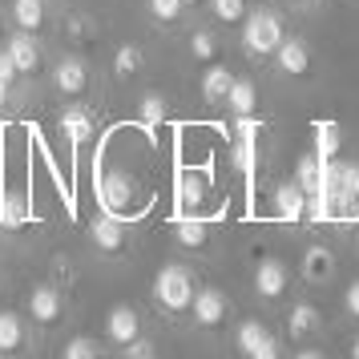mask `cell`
Segmentation results:
<instances>
[{"label": "cell", "mask_w": 359, "mask_h": 359, "mask_svg": "<svg viewBox=\"0 0 359 359\" xmlns=\"http://www.w3.org/2000/svg\"><path fill=\"white\" fill-rule=\"evenodd\" d=\"M198 271L190 266V262H165V266H158V275H154V283H149V299H154V307L162 311L165 319H182V315H190V303H194L198 294Z\"/></svg>", "instance_id": "1"}, {"label": "cell", "mask_w": 359, "mask_h": 359, "mask_svg": "<svg viewBox=\"0 0 359 359\" xmlns=\"http://www.w3.org/2000/svg\"><path fill=\"white\" fill-rule=\"evenodd\" d=\"M283 36H287V17L278 8H271V4L250 8L246 20L238 25V45H243L250 65H271V57L283 45Z\"/></svg>", "instance_id": "2"}, {"label": "cell", "mask_w": 359, "mask_h": 359, "mask_svg": "<svg viewBox=\"0 0 359 359\" xmlns=\"http://www.w3.org/2000/svg\"><path fill=\"white\" fill-rule=\"evenodd\" d=\"M97 198L105 214H117V218H137L146 210V190L126 165H105V174L97 182Z\"/></svg>", "instance_id": "3"}, {"label": "cell", "mask_w": 359, "mask_h": 359, "mask_svg": "<svg viewBox=\"0 0 359 359\" xmlns=\"http://www.w3.org/2000/svg\"><path fill=\"white\" fill-rule=\"evenodd\" d=\"M49 85L61 101H89L97 93V69L85 61L81 53H61L57 61H49Z\"/></svg>", "instance_id": "4"}, {"label": "cell", "mask_w": 359, "mask_h": 359, "mask_svg": "<svg viewBox=\"0 0 359 359\" xmlns=\"http://www.w3.org/2000/svg\"><path fill=\"white\" fill-rule=\"evenodd\" d=\"M25 319H29V327L33 331H41V335H49V331H57V327H65L69 319V291H61L57 283H36L33 291H29V299H25Z\"/></svg>", "instance_id": "5"}, {"label": "cell", "mask_w": 359, "mask_h": 359, "mask_svg": "<svg viewBox=\"0 0 359 359\" xmlns=\"http://www.w3.org/2000/svg\"><path fill=\"white\" fill-rule=\"evenodd\" d=\"M4 53L13 57V65H17L20 81H36V77H45L49 73V53H45V41L36 33H13L4 36Z\"/></svg>", "instance_id": "6"}, {"label": "cell", "mask_w": 359, "mask_h": 359, "mask_svg": "<svg viewBox=\"0 0 359 359\" xmlns=\"http://www.w3.org/2000/svg\"><path fill=\"white\" fill-rule=\"evenodd\" d=\"M89 243H93L101 259H114V262L133 255V234L126 226V218H117V214H97L89 222Z\"/></svg>", "instance_id": "7"}, {"label": "cell", "mask_w": 359, "mask_h": 359, "mask_svg": "<svg viewBox=\"0 0 359 359\" xmlns=\"http://www.w3.org/2000/svg\"><path fill=\"white\" fill-rule=\"evenodd\" d=\"M250 291H255V299L262 307H283V299L291 294V266L283 259H275V255L259 259L255 275H250Z\"/></svg>", "instance_id": "8"}, {"label": "cell", "mask_w": 359, "mask_h": 359, "mask_svg": "<svg viewBox=\"0 0 359 359\" xmlns=\"http://www.w3.org/2000/svg\"><path fill=\"white\" fill-rule=\"evenodd\" d=\"M190 323L202 335H218L230 323V299L222 287H198L194 303H190Z\"/></svg>", "instance_id": "9"}, {"label": "cell", "mask_w": 359, "mask_h": 359, "mask_svg": "<svg viewBox=\"0 0 359 359\" xmlns=\"http://www.w3.org/2000/svg\"><path fill=\"white\" fill-rule=\"evenodd\" d=\"M57 133L65 137L73 149H85L97 137V109L89 101H65L57 114Z\"/></svg>", "instance_id": "10"}, {"label": "cell", "mask_w": 359, "mask_h": 359, "mask_svg": "<svg viewBox=\"0 0 359 359\" xmlns=\"http://www.w3.org/2000/svg\"><path fill=\"white\" fill-rule=\"evenodd\" d=\"M101 339H105V347H114V351H126L130 343H137L142 339V311L130 307V303H117V307L105 315Z\"/></svg>", "instance_id": "11"}, {"label": "cell", "mask_w": 359, "mask_h": 359, "mask_svg": "<svg viewBox=\"0 0 359 359\" xmlns=\"http://www.w3.org/2000/svg\"><path fill=\"white\" fill-rule=\"evenodd\" d=\"M271 65H275L278 77H311L315 73V53H311V45L303 41V36H283V45L275 49V57H271Z\"/></svg>", "instance_id": "12"}, {"label": "cell", "mask_w": 359, "mask_h": 359, "mask_svg": "<svg viewBox=\"0 0 359 359\" xmlns=\"http://www.w3.org/2000/svg\"><path fill=\"white\" fill-rule=\"evenodd\" d=\"M33 351V327L17 311H0V355L4 359H25Z\"/></svg>", "instance_id": "13"}, {"label": "cell", "mask_w": 359, "mask_h": 359, "mask_svg": "<svg viewBox=\"0 0 359 359\" xmlns=\"http://www.w3.org/2000/svg\"><path fill=\"white\" fill-rule=\"evenodd\" d=\"M335 250L331 246H323V243H315V246H307L303 250V262H299V275H303V283L307 287H327L331 278H335Z\"/></svg>", "instance_id": "14"}, {"label": "cell", "mask_w": 359, "mask_h": 359, "mask_svg": "<svg viewBox=\"0 0 359 359\" xmlns=\"http://www.w3.org/2000/svg\"><path fill=\"white\" fill-rule=\"evenodd\" d=\"M174 243H178V250H186V255H206L214 246L210 222L198 218V214H182L178 222H174Z\"/></svg>", "instance_id": "15"}, {"label": "cell", "mask_w": 359, "mask_h": 359, "mask_svg": "<svg viewBox=\"0 0 359 359\" xmlns=\"http://www.w3.org/2000/svg\"><path fill=\"white\" fill-rule=\"evenodd\" d=\"M319 331H323V311L315 303H294L287 311V339L291 343H311Z\"/></svg>", "instance_id": "16"}, {"label": "cell", "mask_w": 359, "mask_h": 359, "mask_svg": "<svg viewBox=\"0 0 359 359\" xmlns=\"http://www.w3.org/2000/svg\"><path fill=\"white\" fill-rule=\"evenodd\" d=\"M271 206H275V218L278 222H287V226H294V222H303V214H307V194L291 182H278L275 194H271Z\"/></svg>", "instance_id": "17"}, {"label": "cell", "mask_w": 359, "mask_h": 359, "mask_svg": "<svg viewBox=\"0 0 359 359\" xmlns=\"http://www.w3.org/2000/svg\"><path fill=\"white\" fill-rule=\"evenodd\" d=\"M8 20H13V29L20 33H45L49 29V0H13L8 4Z\"/></svg>", "instance_id": "18"}, {"label": "cell", "mask_w": 359, "mask_h": 359, "mask_svg": "<svg viewBox=\"0 0 359 359\" xmlns=\"http://www.w3.org/2000/svg\"><path fill=\"white\" fill-rule=\"evenodd\" d=\"M234 121H250V117L259 114V81L255 77H234L230 85V97L222 105Z\"/></svg>", "instance_id": "19"}, {"label": "cell", "mask_w": 359, "mask_h": 359, "mask_svg": "<svg viewBox=\"0 0 359 359\" xmlns=\"http://www.w3.org/2000/svg\"><path fill=\"white\" fill-rule=\"evenodd\" d=\"M25 226H29V202H25L20 190L4 186V190H0V234L17 238Z\"/></svg>", "instance_id": "20"}, {"label": "cell", "mask_w": 359, "mask_h": 359, "mask_svg": "<svg viewBox=\"0 0 359 359\" xmlns=\"http://www.w3.org/2000/svg\"><path fill=\"white\" fill-rule=\"evenodd\" d=\"M230 85H234V69L230 65H222V61L206 65V73H202V101L214 105V109H222L230 97Z\"/></svg>", "instance_id": "21"}, {"label": "cell", "mask_w": 359, "mask_h": 359, "mask_svg": "<svg viewBox=\"0 0 359 359\" xmlns=\"http://www.w3.org/2000/svg\"><path fill=\"white\" fill-rule=\"evenodd\" d=\"M137 117H142V126L149 133H162L165 121H170V97L158 93V89H146L142 97H137Z\"/></svg>", "instance_id": "22"}, {"label": "cell", "mask_w": 359, "mask_h": 359, "mask_svg": "<svg viewBox=\"0 0 359 359\" xmlns=\"http://www.w3.org/2000/svg\"><path fill=\"white\" fill-rule=\"evenodd\" d=\"M109 73H114L117 81H133V77H142V73H146V49H142V45H133V41L117 45Z\"/></svg>", "instance_id": "23"}, {"label": "cell", "mask_w": 359, "mask_h": 359, "mask_svg": "<svg viewBox=\"0 0 359 359\" xmlns=\"http://www.w3.org/2000/svg\"><path fill=\"white\" fill-rule=\"evenodd\" d=\"M57 29H61V36H65L73 49H81V45H89L93 36H97V29H93V20L81 17V13H73V8H65L61 13V20H57Z\"/></svg>", "instance_id": "24"}, {"label": "cell", "mask_w": 359, "mask_h": 359, "mask_svg": "<svg viewBox=\"0 0 359 359\" xmlns=\"http://www.w3.org/2000/svg\"><path fill=\"white\" fill-rule=\"evenodd\" d=\"M146 13L158 29H182L186 17H190V8L182 0H146Z\"/></svg>", "instance_id": "25"}, {"label": "cell", "mask_w": 359, "mask_h": 359, "mask_svg": "<svg viewBox=\"0 0 359 359\" xmlns=\"http://www.w3.org/2000/svg\"><path fill=\"white\" fill-rule=\"evenodd\" d=\"M186 49H190V57H194L198 65H214L218 53H222V41H218L214 29H194L190 41H186Z\"/></svg>", "instance_id": "26"}, {"label": "cell", "mask_w": 359, "mask_h": 359, "mask_svg": "<svg viewBox=\"0 0 359 359\" xmlns=\"http://www.w3.org/2000/svg\"><path fill=\"white\" fill-rule=\"evenodd\" d=\"M178 202L186 214H198V206L206 202V178L198 174V170H186L178 178Z\"/></svg>", "instance_id": "27"}, {"label": "cell", "mask_w": 359, "mask_h": 359, "mask_svg": "<svg viewBox=\"0 0 359 359\" xmlns=\"http://www.w3.org/2000/svg\"><path fill=\"white\" fill-rule=\"evenodd\" d=\"M319 182H323V162H319L315 149H311V154H303V158L294 162V186L311 198V194H319Z\"/></svg>", "instance_id": "28"}, {"label": "cell", "mask_w": 359, "mask_h": 359, "mask_svg": "<svg viewBox=\"0 0 359 359\" xmlns=\"http://www.w3.org/2000/svg\"><path fill=\"white\" fill-rule=\"evenodd\" d=\"M339 146H343L339 126L335 121H315V158L319 162H335L339 158Z\"/></svg>", "instance_id": "29"}, {"label": "cell", "mask_w": 359, "mask_h": 359, "mask_svg": "<svg viewBox=\"0 0 359 359\" xmlns=\"http://www.w3.org/2000/svg\"><path fill=\"white\" fill-rule=\"evenodd\" d=\"M266 335H271V331H266L262 319H238V327H234V347H238V355L250 359V351H255Z\"/></svg>", "instance_id": "30"}, {"label": "cell", "mask_w": 359, "mask_h": 359, "mask_svg": "<svg viewBox=\"0 0 359 359\" xmlns=\"http://www.w3.org/2000/svg\"><path fill=\"white\" fill-rule=\"evenodd\" d=\"M206 8H210V17L218 25H226V29H238L250 13V0H206Z\"/></svg>", "instance_id": "31"}, {"label": "cell", "mask_w": 359, "mask_h": 359, "mask_svg": "<svg viewBox=\"0 0 359 359\" xmlns=\"http://www.w3.org/2000/svg\"><path fill=\"white\" fill-rule=\"evenodd\" d=\"M61 359H105L97 339H89V335H73V339L61 347Z\"/></svg>", "instance_id": "32"}, {"label": "cell", "mask_w": 359, "mask_h": 359, "mask_svg": "<svg viewBox=\"0 0 359 359\" xmlns=\"http://www.w3.org/2000/svg\"><path fill=\"white\" fill-rule=\"evenodd\" d=\"M73 278H77V271H73V259H69L65 250H57L49 259V283H57L61 291H69L73 287Z\"/></svg>", "instance_id": "33"}, {"label": "cell", "mask_w": 359, "mask_h": 359, "mask_svg": "<svg viewBox=\"0 0 359 359\" xmlns=\"http://www.w3.org/2000/svg\"><path fill=\"white\" fill-rule=\"evenodd\" d=\"M343 319L359 327V278L347 283V291H343Z\"/></svg>", "instance_id": "34"}, {"label": "cell", "mask_w": 359, "mask_h": 359, "mask_svg": "<svg viewBox=\"0 0 359 359\" xmlns=\"http://www.w3.org/2000/svg\"><path fill=\"white\" fill-rule=\"evenodd\" d=\"M20 105H25V89H20V85H4L0 81V109L13 114V109H20Z\"/></svg>", "instance_id": "35"}, {"label": "cell", "mask_w": 359, "mask_h": 359, "mask_svg": "<svg viewBox=\"0 0 359 359\" xmlns=\"http://www.w3.org/2000/svg\"><path fill=\"white\" fill-rule=\"evenodd\" d=\"M121 359H158V347H154V343H149L146 335H142L137 343H130V347L121 351Z\"/></svg>", "instance_id": "36"}, {"label": "cell", "mask_w": 359, "mask_h": 359, "mask_svg": "<svg viewBox=\"0 0 359 359\" xmlns=\"http://www.w3.org/2000/svg\"><path fill=\"white\" fill-rule=\"evenodd\" d=\"M250 359H283V343H278L275 335H266V339L250 351Z\"/></svg>", "instance_id": "37"}, {"label": "cell", "mask_w": 359, "mask_h": 359, "mask_svg": "<svg viewBox=\"0 0 359 359\" xmlns=\"http://www.w3.org/2000/svg\"><path fill=\"white\" fill-rule=\"evenodd\" d=\"M0 81H4V85H20V89H25V81H20L17 65H13V57H8L4 49H0Z\"/></svg>", "instance_id": "38"}, {"label": "cell", "mask_w": 359, "mask_h": 359, "mask_svg": "<svg viewBox=\"0 0 359 359\" xmlns=\"http://www.w3.org/2000/svg\"><path fill=\"white\" fill-rule=\"evenodd\" d=\"M319 4H323V0H283V8H291V13H299V17H311Z\"/></svg>", "instance_id": "39"}, {"label": "cell", "mask_w": 359, "mask_h": 359, "mask_svg": "<svg viewBox=\"0 0 359 359\" xmlns=\"http://www.w3.org/2000/svg\"><path fill=\"white\" fill-rule=\"evenodd\" d=\"M8 33H13V20H8V8L0 4V41H4Z\"/></svg>", "instance_id": "40"}, {"label": "cell", "mask_w": 359, "mask_h": 359, "mask_svg": "<svg viewBox=\"0 0 359 359\" xmlns=\"http://www.w3.org/2000/svg\"><path fill=\"white\" fill-rule=\"evenodd\" d=\"M294 359H327V351H319V347H303V351H294Z\"/></svg>", "instance_id": "41"}, {"label": "cell", "mask_w": 359, "mask_h": 359, "mask_svg": "<svg viewBox=\"0 0 359 359\" xmlns=\"http://www.w3.org/2000/svg\"><path fill=\"white\" fill-rule=\"evenodd\" d=\"M347 359H359V335L351 343H347Z\"/></svg>", "instance_id": "42"}, {"label": "cell", "mask_w": 359, "mask_h": 359, "mask_svg": "<svg viewBox=\"0 0 359 359\" xmlns=\"http://www.w3.org/2000/svg\"><path fill=\"white\" fill-rule=\"evenodd\" d=\"M182 4H186V8H190V13H194L198 4H206V0H182Z\"/></svg>", "instance_id": "43"}, {"label": "cell", "mask_w": 359, "mask_h": 359, "mask_svg": "<svg viewBox=\"0 0 359 359\" xmlns=\"http://www.w3.org/2000/svg\"><path fill=\"white\" fill-rule=\"evenodd\" d=\"M351 250H355V259H359V226H355V238H351Z\"/></svg>", "instance_id": "44"}, {"label": "cell", "mask_w": 359, "mask_h": 359, "mask_svg": "<svg viewBox=\"0 0 359 359\" xmlns=\"http://www.w3.org/2000/svg\"><path fill=\"white\" fill-rule=\"evenodd\" d=\"M4 117H8V114H4V109H0V133H4Z\"/></svg>", "instance_id": "45"}, {"label": "cell", "mask_w": 359, "mask_h": 359, "mask_svg": "<svg viewBox=\"0 0 359 359\" xmlns=\"http://www.w3.org/2000/svg\"><path fill=\"white\" fill-rule=\"evenodd\" d=\"M49 4H61V0H49Z\"/></svg>", "instance_id": "46"}, {"label": "cell", "mask_w": 359, "mask_h": 359, "mask_svg": "<svg viewBox=\"0 0 359 359\" xmlns=\"http://www.w3.org/2000/svg\"><path fill=\"white\" fill-rule=\"evenodd\" d=\"M250 4H255V0H250Z\"/></svg>", "instance_id": "47"}, {"label": "cell", "mask_w": 359, "mask_h": 359, "mask_svg": "<svg viewBox=\"0 0 359 359\" xmlns=\"http://www.w3.org/2000/svg\"><path fill=\"white\" fill-rule=\"evenodd\" d=\"M0 359H4V355H0Z\"/></svg>", "instance_id": "48"}]
</instances>
